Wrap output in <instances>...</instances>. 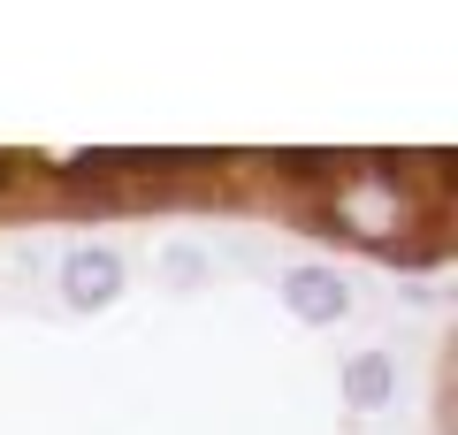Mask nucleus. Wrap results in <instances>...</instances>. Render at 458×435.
<instances>
[{
  "instance_id": "1",
  "label": "nucleus",
  "mask_w": 458,
  "mask_h": 435,
  "mask_svg": "<svg viewBox=\"0 0 458 435\" xmlns=\"http://www.w3.org/2000/svg\"><path fill=\"white\" fill-rule=\"evenodd\" d=\"M62 298L84 306V313L114 306V298H123V260H114L107 244H77V252L62 260Z\"/></svg>"
},
{
  "instance_id": "2",
  "label": "nucleus",
  "mask_w": 458,
  "mask_h": 435,
  "mask_svg": "<svg viewBox=\"0 0 458 435\" xmlns=\"http://www.w3.org/2000/svg\"><path fill=\"white\" fill-rule=\"evenodd\" d=\"M283 306L306 328H336L344 313H352V283L328 275V268H298V275H283Z\"/></svg>"
},
{
  "instance_id": "3",
  "label": "nucleus",
  "mask_w": 458,
  "mask_h": 435,
  "mask_svg": "<svg viewBox=\"0 0 458 435\" xmlns=\"http://www.w3.org/2000/svg\"><path fill=\"white\" fill-rule=\"evenodd\" d=\"M390 389H397V367L382 352H360L352 367H344V397L360 405V413H375V405H390Z\"/></svg>"
}]
</instances>
